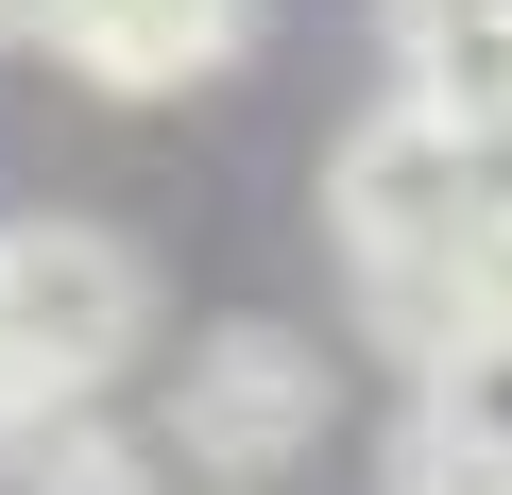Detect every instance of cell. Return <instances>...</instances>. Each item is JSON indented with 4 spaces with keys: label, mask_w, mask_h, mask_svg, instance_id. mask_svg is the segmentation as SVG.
Returning <instances> with one entry per match:
<instances>
[{
    "label": "cell",
    "mask_w": 512,
    "mask_h": 495,
    "mask_svg": "<svg viewBox=\"0 0 512 495\" xmlns=\"http://www.w3.org/2000/svg\"><path fill=\"white\" fill-rule=\"evenodd\" d=\"M410 495H512V478H478V461H427V444H410Z\"/></svg>",
    "instance_id": "8"
},
{
    "label": "cell",
    "mask_w": 512,
    "mask_h": 495,
    "mask_svg": "<svg viewBox=\"0 0 512 495\" xmlns=\"http://www.w3.org/2000/svg\"><path fill=\"white\" fill-rule=\"evenodd\" d=\"M18 495H154V444H120V427H86V410H52L18 461H0Z\"/></svg>",
    "instance_id": "7"
},
{
    "label": "cell",
    "mask_w": 512,
    "mask_h": 495,
    "mask_svg": "<svg viewBox=\"0 0 512 495\" xmlns=\"http://www.w3.org/2000/svg\"><path fill=\"white\" fill-rule=\"evenodd\" d=\"M495 188H512V154H478V137H444V120H410V103H376V120L342 137L325 222H342V257H359V291H376L393 342L427 325V291H444V257L478 239Z\"/></svg>",
    "instance_id": "1"
},
{
    "label": "cell",
    "mask_w": 512,
    "mask_h": 495,
    "mask_svg": "<svg viewBox=\"0 0 512 495\" xmlns=\"http://www.w3.org/2000/svg\"><path fill=\"white\" fill-rule=\"evenodd\" d=\"M239 35H256V0H69V69L86 86H120V103H154V86H205V69H239Z\"/></svg>",
    "instance_id": "4"
},
{
    "label": "cell",
    "mask_w": 512,
    "mask_h": 495,
    "mask_svg": "<svg viewBox=\"0 0 512 495\" xmlns=\"http://www.w3.org/2000/svg\"><path fill=\"white\" fill-rule=\"evenodd\" d=\"M393 18H444V0H393Z\"/></svg>",
    "instance_id": "11"
},
{
    "label": "cell",
    "mask_w": 512,
    "mask_h": 495,
    "mask_svg": "<svg viewBox=\"0 0 512 495\" xmlns=\"http://www.w3.org/2000/svg\"><path fill=\"white\" fill-rule=\"evenodd\" d=\"M410 120H444V137H478V154H512V35L478 18V0H444V18H410V86H393Z\"/></svg>",
    "instance_id": "5"
},
{
    "label": "cell",
    "mask_w": 512,
    "mask_h": 495,
    "mask_svg": "<svg viewBox=\"0 0 512 495\" xmlns=\"http://www.w3.org/2000/svg\"><path fill=\"white\" fill-rule=\"evenodd\" d=\"M410 444H427V461H478V478H512V325L427 359V427H410Z\"/></svg>",
    "instance_id": "6"
},
{
    "label": "cell",
    "mask_w": 512,
    "mask_h": 495,
    "mask_svg": "<svg viewBox=\"0 0 512 495\" xmlns=\"http://www.w3.org/2000/svg\"><path fill=\"white\" fill-rule=\"evenodd\" d=\"M137 342H154V274H137L120 222H69V205L0 222V376L35 410H86Z\"/></svg>",
    "instance_id": "2"
},
{
    "label": "cell",
    "mask_w": 512,
    "mask_h": 495,
    "mask_svg": "<svg viewBox=\"0 0 512 495\" xmlns=\"http://www.w3.org/2000/svg\"><path fill=\"white\" fill-rule=\"evenodd\" d=\"M35 427H52V410H35V393H18V376H0V461H18V444H35Z\"/></svg>",
    "instance_id": "10"
},
{
    "label": "cell",
    "mask_w": 512,
    "mask_h": 495,
    "mask_svg": "<svg viewBox=\"0 0 512 495\" xmlns=\"http://www.w3.org/2000/svg\"><path fill=\"white\" fill-rule=\"evenodd\" d=\"M325 444V359L291 342V325H222L188 376H171V461H205V478H274V461H308Z\"/></svg>",
    "instance_id": "3"
},
{
    "label": "cell",
    "mask_w": 512,
    "mask_h": 495,
    "mask_svg": "<svg viewBox=\"0 0 512 495\" xmlns=\"http://www.w3.org/2000/svg\"><path fill=\"white\" fill-rule=\"evenodd\" d=\"M478 18H495V35H512V0H478Z\"/></svg>",
    "instance_id": "12"
},
{
    "label": "cell",
    "mask_w": 512,
    "mask_h": 495,
    "mask_svg": "<svg viewBox=\"0 0 512 495\" xmlns=\"http://www.w3.org/2000/svg\"><path fill=\"white\" fill-rule=\"evenodd\" d=\"M0 35H18V52H52V35H69V0H0Z\"/></svg>",
    "instance_id": "9"
}]
</instances>
